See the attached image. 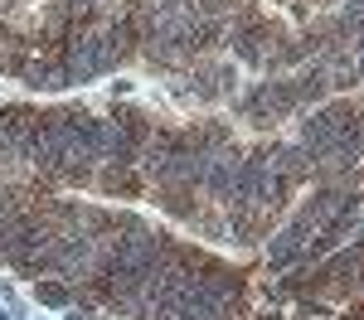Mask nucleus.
Listing matches in <instances>:
<instances>
[{
	"label": "nucleus",
	"instance_id": "f257e3e1",
	"mask_svg": "<svg viewBox=\"0 0 364 320\" xmlns=\"http://www.w3.org/2000/svg\"><path fill=\"white\" fill-rule=\"evenodd\" d=\"M39 301L44 306H63V301H73V291L58 287V282H39Z\"/></svg>",
	"mask_w": 364,
	"mask_h": 320
}]
</instances>
